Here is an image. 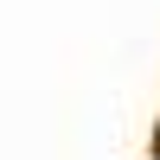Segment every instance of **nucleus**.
<instances>
[{
	"label": "nucleus",
	"instance_id": "f03ea898",
	"mask_svg": "<svg viewBox=\"0 0 160 160\" xmlns=\"http://www.w3.org/2000/svg\"><path fill=\"white\" fill-rule=\"evenodd\" d=\"M154 160H160V148H154Z\"/></svg>",
	"mask_w": 160,
	"mask_h": 160
},
{
	"label": "nucleus",
	"instance_id": "f257e3e1",
	"mask_svg": "<svg viewBox=\"0 0 160 160\" xmlns=\"http://www.w3.org/2000/svg\"><path fill=\"white\" fill-rule=\"evenodd\" d=\"M154 148H160V115H154Z\"/></svg>",
	"mask_w": 160,
	"mask_h": 160
}]
</instances>
